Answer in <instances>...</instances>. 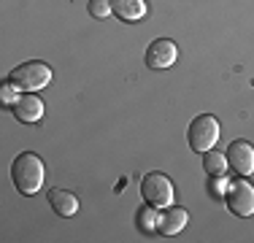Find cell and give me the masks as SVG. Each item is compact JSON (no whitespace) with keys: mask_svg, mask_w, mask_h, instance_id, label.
Masks as SVG:
<instances>
[{"mask_svg":"<svg viewBox=\"0 0 254 243\" xmlns=\"http://www.w3.org/2000/svg\"><path fill=\"white\" fill-rule=\"evenodd\" d=\"M187 141H190V149L192 151H211L219 141V122L216 117H211V114H200V117H195L190 122V130H187Z\"/></svg>","mask_w":254,"mask_h":243,"instance_id":"3957f363","label":"cell"},{"mask_svg":"<svg viewBox=\"0 0 254 243\" xmlns=\"http://www.w3.org/2000/svg\"><path fill=\"white\" fill-rule=\"evenodd\" d=\"M16 92H19V89H16L11 81H3V84H0V106H3V108H14L16 100H19Z\"/></svg>","mask_w":254,"mask_h":243,"instance_id":"9a60e30c","label":"cell"},{"mask_svg":"<svg viewBox=\"0 0 254 243\" xmlns=\"http://www.w3.org/2000/svg\"><path fill=\"white\" fill-rule=\"evenodd\" d=\"M227 165L238 176L254 173V146L249 141H233L227 146Z\"/></svg>","mask_w":254,"mask_h":243,"instance_id":"52a82bcc","label":"cell"},{"mask_svg":"<svg viewBox=\"0 0 254 243\" xmlns=\"http://www.w3.org/2000/svg\"><path fill=\"white\" fill-rule=\"evenodd\" d=\"M225 203L233 211V216H252L254 214V186L246 181V176H241L233 184H227Z\"/></svg>","mask_w":254,"mask_h":243,"instance_id":"5b68a950","label":"cell"},{"mask_svg":"<svg viewBox=\"0 0 254 243\" xmlns=\"http://www.w3.org/2000/svg\"><path fill=\"white\" fill-rule=\"evenodd\" d=\"M146 65L152 70H168L171 65H176V60H179V49L176 44H173L171 38H157L149 44L146 49Z\"/></svg>","mask_w":254,"mask_h":243,"instance_id":"8992f818","label":"cell"},{"mask_svg":"<svg viewBox=\"0 0 254 243\" xmlns=\"http://www.w3.org/2000/svg\"><path fill=\"white\" fill-rule=\"evenodd\" d=\"M111 8L122 22H141L149 14L146 0H111Z\"/></svg>","mask_w":254,"mask_h":243,"instance_id":"30bf717a","label":"cell"},{"mask_svg":"<svg viewBox=\"0 0 254 243\" xmlns=\"http://www.w3.org/2000/svg\"><path fill=\"white\" fill-rule=\"evenodd\" d=\"M157 224H160V214L154 211V205H143L138 211V230L141 233H152V230H157Z\"/></svg>","mask_w":254,"mask_h":243,"instance_id":"4fadbf2b","label":"cell"},{"mask_svg":"<svg viewBox=\"0 0 254 243\" xmlns=\"http://www.w3.org/2000/svg\"><path fill=\"white\" fill-rule=\"evenodd\" d=\"M49 205L57 216H76L78 211V197L68 189H52L49 192Z\"/></svg>","mask_w":254,"mask_h":243,"instance_id":"8fae6325","label":"cell"},{"mask_svg":"<svg viewBox=\"0 0 254 243\" xmlns=\"http://www.w3.org/2000/svg\"><path fill=\"white\" fill-rule=\"evenodd\" d=\"M203 168L208 176H214V179H225L227 173V154H219V151H205L203 154Z\"/></svg>","mask_w":254,"mask_h":243,"instance_id":"7c38bea8","label":"cell"},{"mask_svg":"<svg viewBox=\"0 0 254 243\" xmlns=\"http://www.w3.org/2000/svg\"><path fill=\"white\" fill-rule=\"evenodd\" d=\"M187 222H190V214H187L184 208H173V205H168L165 214H160L157 230H160L162 235H179L181 230L187 227Z\"/></svg>","mask_w":254,"mask_h":243,"instance_id":"9c48e42d","label":"cell"},{"mask_svg":"<svg viewBox=\"0 0 254 243\" xmlns=\"http://www.w3.org/2000/svg\"><path fill=\"white\" fill-rule=\"evenodd\" d=\"M87 11H89V16L92 19H106V16H111L114 14V8H111V0H89L87 3Z\"/></svg>","mask_w":254,"mask_h":243,"instance_id":"5bb4252c","label":"cell"},{"mask_svg":"<svg viewBox=\"0 0 254 243\" xmlns=\"http://www.w3.org/2000/svg\"><path fill=\"white\" fill-rule=\"evenodd\" d=\"M8 81L19 92H41L52 81V68L46 62H41V60H30V62H22L11 70Z\"/></svg>","mask_w":254,"mask_h":243,"instance_id":"7a4b0ae2","label":"cell"},{"mask_svg":"<svg viewBox=\"0 0 254 243\" xmlns=\"http://www.w3.org/2000/svg\"><path fill=\"white\" fill-rule=\"evenodd\" d=\"M11 181L19 189V194H38L46 181V168L35 151H22L11 162Z\"/></svg>","mask_w":254,"mask_h":243,"instance_id":"6da1fadb","label":"cell"},{"mask_svg":"<svg viewBox=\"0 0 254 243\" xmlns=\"http://www.w3.org/2000/svg\"><path fill=\"white\" fill-rule=\"evenodd\" d=\"M141 194L154 208H168L173 203V197H176V189H173L171 179L165 173H157L154 170V173H146L141 179Z\"/></svg>","mask_w":254,"mask_h":243,"instance_id":"277c9868","label":"cell"},{"mask_svg":"<svg viewBox=\"0 0 254 243\" xmlns=\"http://www.w3.org/2000/svg\"><path fill=\"white\" fill-rule=\"evenodd\" d=\"M44 103H41V97H35L33 92L22 95L19 100H16L14 106V117L19 122H25V124H35V122H41V117H44Z\"/></svg>","mask_w":254,"mask_h":243,"instance_id":"ba28073f","label":"cell"}]
</instances>
